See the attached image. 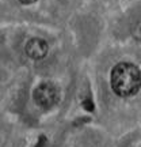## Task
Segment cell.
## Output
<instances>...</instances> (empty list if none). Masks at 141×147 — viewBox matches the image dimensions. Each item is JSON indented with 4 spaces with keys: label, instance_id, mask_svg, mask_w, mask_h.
Returning <instances> with one entry per match:
<instances>
[{
    "label": "cell",
    "instance_id": "6da1fadb",
    "mask_svg": "<svg viewBox=\"0 0 141 147\" xmlns=\"http://www.w3.org/2000/svg\"><path fill=\"white\" fill-rule=\"evenodd\" d=\"M111 89L120 97H132L140 90V69L132 63H120L111 71Z\"/></svg>",
    "mask_w": 141,
    "mask_h": 147
},
{
    "label": "cell",
    "instance_id": "7a4b0ae2",
    "mask_svg": "<svg viewBox=\"0 0 141 147\" xmlns=\"http://www.w3.org/2000/svg\"><path fill=\"white\" fill-rule=\"evenodd\" d=\"M34 100L43 109H50L57 104L58 90L53 83L43 82L34 90Z\"/></svg>",
    "mask_w": 141,
    "mask_h": 147
},
{
    "label": "cell",
    "instance_id": "3957f363",
    "mask_svg": "<svg viewBox=\"0 0 141 147\" xmlns=\"http://www.w3.org/2000/svg\"><path fill=\"white\" fill-rule=\"evenodd\" d=\"M47 51H49V47L45 40L42 38H38V37H34V38H30L26 44V53L27 56L33 60H41L47 55Z\"/></svg>",
    "mask_w": 141,
    "mask_h": 147
},
{
    "label": "cell",
    "instance_id": "277c9868",
    "mask_svg": "<svg viewBox=\"0 0 141 147\" xmlns=\"http://www.w3.org/2000/svg\"><path fill=\"white\" fill-rule=\"evenodd\" d=\"M22 4H25V5H27V4H34L37 0H19Z\"/></svg>",
    "mask_w": 141,
    "mask_h": 147
}]
</instances>
